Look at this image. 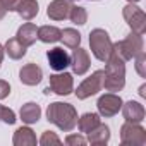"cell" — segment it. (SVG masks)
<instances>
[{
    "instance_id": "1",
    "label": "cell",
    "mask_w": 146,
    "mask_h": 146,
    "mask_svg": "<svg viewBox=\"0 0 146 146\" xmlns=\"http://www.w3.org/2000/svg\"><path fill=\"white\" fill-rule=\"evenodd\" d=\"M105 70H103V88L107 91H120L125 86V60H122L115 52L108 57L105 62Z\"/></svg>"
},
{
    "instance_id": "2",
    "label": "cell",
    "mask_w": 146,
    "mask_h": 146,
    "mask_svg": "<svg viewBox=\"0 0 146 146\" xmlns=\"http://www.w3.org/2000/svg\"><path fill=\"white\" fill-rule=\"evenodd\" d=\"M46 119L53 125H57L60 131L69 132L76 127L78 124V112L70 103H62V102H53L46 108Z\"/></svg>"
},
{
    "instance_id": "3",
    "label": "cell",
    "mask_w": 146,
    "mask_h": 146,
    "mask_svg": "<svg viewBox=\"0 0 146 146\" xmlns=\"http://www.w3.org/2000/svg\"><path fill=\"white\" fill-rule=\"evenodd\" d=\"M90 46H91L93 55L100 62H107L113 52V43H112L108 33L102 28H96L90 33Z\"/></svg>"
},
{
    "instance_id": "4",
    "label": "cell",
    "mask_w": 146,
    "mask_h": 146,
    "mask_svg": "<svg viewBox=\"0 0 146 146\" xmlns=\"http://www.w3.org/2000/svg\"><path fill=\"white\" fill-rule=\"evenodd\" d=\"M143 48H144L143 36L137 35V33H134V31H132L127 38H124V40L113 43V52H115L122 60H131V58H134L137 53L144 52Z\"/></svg>"
},
{
    "instance_id": "5",
    "label": "cell",
    "mask_w": 146,
    "mask_h": 146,
    "mask_svg": "<svg viewBox=\"0 0 146 146\" xmlns=\"http://www.w3.org/2000/svg\"><path fill=\"white\" fill-rule=\"evenodd\" d=\"M120 141L122 144L127 146H143L146 144V131L139 124H132L125 120V124H122L120 127Z\"/></svg>"
},
{
    "instance_id": "6",
    "label": "cell",
    "mask_w": 146,
    "mask_h": 146,
    "mask_svg": "<svg viewBox=\"0 0 146 146\" xmlns=\"http://www.w3.org/2000/svg\"><path fill=\"white\" fill-rule=\"evenodd\" d=\"M103 70H95L90 78H86L76 90V96L79 100H86L93 95H96L98 91H102L103 88Z\"/></svg>"
},
{
    "instance_id": "7",
    "label": "cell",
    "mask_w": 146,
    "mask_h": 146,
    "mask_svg": "<svg viewBox=\"0 0 146 146\" xmlns=\"http://www.w3.org/2000/svg\"><path fill=\"white\" fill-rule=\"evenodd\" d=\"M122 16H124L125 23L129 24V28L134 33L144 35V31H146V14L143 12V9H139L134 4H129L122 9Z\"/></svg>"
},
{
    "instance_id": "8",
    "label": "cell",
    "mask_w": 146,
    "mask_h": 146,
    "mask_svg": "<svg viewBox=\"0 0 146 146\" xmlns=\"http://www.w3.org/2000/svg\"><path fill=\"white\" fill-rule=\"evenodd\" d=\"M48 91H53L60 96H67L74 91V79L69 72H60V74H52L50 76V84Z\"/></svg>"
},
{
    "instance_id": "9",
    "label": "cell",
    "mask_w": 146,
    "mask_h": 146,
    "mask_svg": "<svg viewBox=\"0 0 146 146\" xmlns=\"http://www.w3.org/2000/svg\"><path fill=\"white\" fill-rule=\"evenodd\" d=\"M96 107H98V113L102 117L108 119V117H113L115 113H119V110L122 107V98L117 96L115 93H107V95L100 96Z\"/></svg>"
},
{
    "instance_id": "10",
    "label": "cell",
    "mask_w": 146,
    "mask_h": 146,
    "mask_svg": "<svg viewBox=\"0 0 146 146\" xmlns=\"http://www.w3.org/2000/svg\"><path fill=\"white\" fill-rule=\"evenodd\" d=\"M19 79H21V83L26 84V86H36V84H40L41 79H43V70H41V67L36 65V64H26V65H23L21 70H19Z\"/></svg>"
},
{
    "instance_id": "11",
    "label": "cell",
    "mask_w": 146,
    "mask_h": 146,
    "mask_svg": "<svg viewBox=\"0 0 146 146\" xmlns=\"http://www.w3.org/2000/svg\"><path fill=\"white\" fill-rule=\"evenodd\" d=\"M46 58H48L50 67H52L53 70H58V72H60V70H65V69L70 65V55H69L64 48H60V46H55V48L48 50Z\"/></svg>"
},
{
    "instance_id": "12",
    "label": "cell",
    "mask_w": 146,
    "mask_h": 146,
    "mask_svg": "<svg viewBox=\"0 0 146 146\" xmlns=\"http://www.w3.org/2000/svg\"><path fill=\"white\" fill-rule=\"evenodd\" d=\"M70 65H72L74 74H78V76L86 74L88 69H90V55H88V52L79 48V46L74 48V52L70 55Z\"/></svg>"
},
{
    "instance_id": "13",
    "label": "cell",
    "mask_w": 146,
    "mask_h": 146,
    "mask_svg": "<svg viewBox=\"0 0 146 146\" xmlns=\"http://www.w3.org/2000/svg\"><path fill=\"white\" fill-rule=\"evenodd\" d=\"M70 7H72L70 0H53V2L48 4L46 14L52 21H64L69 17Z\"/></svg>"
},
{
    "instance_id": "14",
    "label": "cell",
    "mask_w": 146,
    "mask_h": 146,
    "mask_svg": "<svg viewBox=\"0 0 146 146\" xmlns=\"http://www.w3.org/2000/svg\"><path fill=\"white\" fill-rule=\"evenodd\" d=\"M122 113H124V119L127 122H132V124H139L144 120V107L137 102H127V103H122Z\"/></svg>"
},
{
    "instance_id": "15",
    "label": "cell",
    "mask_w": 146,
    "mask_h": 146,
    "mask_svg": "<svg viewBox=\"0 0 146 146\" xmlns=\"http://www.w3.org/2000/svg\"><path fill=\"white\" fill-rule=\"evenodd\" d=\"M16 38H17L23 45L31 46V45L36 41V38H38V28H36L33 23H26V24H23V26L17 29Z\"/></svg>"
},
{
    "instance_id": "16",
    "label": "cell",
    "mask_w": 146,
    "mask_h": 146,
    "mask_svg": "<svg viewBox=\"0 0 146 146\" xmlns=\"http://www.w3.org/2000/svg\"><path fill=\"white\" fill-rule=\"evenodd\" d=\"M19 115H21V120H23L24 124H35V122H38L40 117H41V108H40V105L29 102V103H24V105L21 107Z\"/></svg>"
},
{
    "instance_id": "17",
    "label": "cell",
    "mask_w": 146,
    "mask_h": 146,
    "mask_svg": "<svg viewBox=\"0 0 146 146\" xmlns=\"http://www.w3.org/2000/svg\"><path fill=\"white\" fill-rule=\"evenodd\" d=\"M16 12L24 19V21H31L33 17L38 16L40 9H38V2L36 0H21L16 7Z\"/></svg>"
},
{
    "instance_id": "18",
    "label": "cell",
    "mask_w": 146,
    "mask_h": 146,
    "mask_svg": "<svg viewBox=\"0 0 146 146\" xmlns=\"http://www.w3.org/2000/svg\"><path fill=\"white\" fill-rule=\"evenodd\" d=\"M12 143L16 146H35L36 144V136H35L33 129H29V127H19L14 132Z\"/></svg>"
},
{
    "instance_id": "19",
    "label": "cell",
    "mask_w": 146,
    "mask_h": 146,
    "mask_svg": "<svg viewBox=\"0 0 146 146\" xmlns=\"http://www.w3.org/2000/svg\"><path fill=\"white\" fill-rule=\"evenodd\" d=\"M26 45H23L17 38H11V40H7V43H5V46H4V52L12 58V60H19V58H23L24 55H26Z\"/></svg>"
},
{
    "instance_id": "20",
    "label": "cell",
    "mask_w": 146,
    "mask_h": 146,
    "mask_svg": "<svg viewBox=\"0 0 146 146\" xmlns=\"http://www.w3.org/2000/svg\"><path fill=\"white\" fill-rule=\"evenodd\" d=\"M108 139H110V129L105 124H100L88 132V143L91 144H107Z\"/></svg>"
},
{
    "instance_id": "21",
    "label": "cell",
    "mask_w": 146,
    "mask_h": 146,
    "mask_svg": "<svg viewBox=\"0 0 146 146\" xmlns=\"http://www.w3.org/2000/svg\"><path fill=\"white\" fill-rule=\"evenodd\" d=\"M62 31L55 26H41L38 28V40H41L43 43H55L60 40Z\"/></svg>"
},
{
    "instance_id": "22",
    "label": "cell",
    "mask_w": 146,
    "mask_h": 146,
    "mask_svg": "<svg viewBox=\"0 0 146 146\" xmlns=\"http://www.w3.org/2000/svg\"><path fill=\"white\" fill-rule=\"evenodd\" d=\"M102 122H100V115L98 113H84L81 119H79V122L76 124L78 127H79V131L81 132H84V134H88L90 131H93L96 125H100Z\"/></svg>"
},
{
    "instance_id": "23",
    "label": "cell",
    "mask_w": 146,
    "mask_h": 146,
    "mask_svg": "<svg viewBox=\"0 0 146 146\" xmlns=\"http://www.w3.org/2000/svg\"><path fill=\"white\" fill-rule=\"evenodd\" d=\"M60 40H62V41H64V45H65V46H69V48H78V46H79V43H81V35H79L76 29L67 28V29H64V31H62Z\"/></svg>"
},
{
    "instance_id": "24",
    "label": "cell",
    "mask_w": 146,
    "mask_h": 146,
    "mask_svg": "<svg viewBox=\"0 0 146 146\" xmlns=\"http://www.w3.org/2000/svg\"><path fill=\"white\" fill-rule=\"evenodd\" d=\"M69 19H70V23H74V24H78V26H83V24H86V21H88V12H86L84 7L72 5V7H70V12H69Z\"/></svg>"
},
{
    "instance_id": "25",
    "label": "cell",
    "mask_w": 146,
    "mask_h": 146,
    "mask_svg": "<svg viewBox=\"0 0 146 146\" xmlns=\"http://www.w3.org/2000/svg\"><path fill=\"white\" fill-rule=\"evenodd\" d=\"M40 144H41V146L60 144V139H58V136H57L55 132H52V131H45V132H43V136L40 137Z\"/></svg>"
},
{
    "instance_id": "26",
    "label": "cell",
    "mask_w": 146,
    "mask_h": 146,
    "mask_svg": "<svg viewBox=\"0 0 146 146\" xmlns=\"http://www.w3.org/2000/svg\"><path fill=\"white\" fill-rule=\"evenodd\" d=\"M134 58H136V70H137V74L141 78H146V55H144V52L137 53Z\"/></svg>"
},
{
    "instance_id": "27",
    "label": "cell",
    "mask_w": 146,
    "mask_h": 146,
    "mask_svg": "<svg viewBox=\"0 0 146 146\" xmlns=\"http://www.w3.org/2000/svg\"><path fill=\"white\" fill-rule=\"evenodd\" d=\"M0 120L5 122V124H9V125H12V124L16 122V113H14L11 108L0 105Z\"/></svg>"
},
{
    "instance_id": "28",
    "label": "cell",
    "mask_w": 146,
    "mask_h": 146,
    "mask_svg": "<svg viewBox=\"0 0 146 146\" xmlns=\"http://www.w3.org/2000/svg\"><path fill=\"white\" fill-rule=\"evenodd\" d=\"M65 143L70 146H83V144H86V139L83 136H78V134H70L65 137Z\"/></svg>"
},
{
    "instance_id": "29",
    "label": "cell",
    "mask_w": 146,
    "mask_h": 146,
    "mask_svg": "<svg viewBox=\"0 0 146 146\" xmlns=\"http://www.w3.org/2000/svg\"><path fill=\"white\" fill-rule=\"evenodd\" d=\"M9 95H11V86H9V83L4 81V79H0V100L7 98Z\"/></svg>"
},
{
    "instance_id": "30",
    "label": "cell",
    "mask_w": 146,
    "mask_h": 146,
    "mask_svg": "<svg viewBox=\"0 0 146 146\" xmlns=\"http://www.w3.org/2000/svg\"><path fill=\"white\" fill-rule=\"evenodd\" d=\"M0 2L4 4V7L7 11H16V7H17V4L21 2V0H0Z\"/></svg>"
},
{
    "instance_id": "31",
    "label": "cell",
    "mask_w": 146,
    "mask_h": 146,
    "mask_svg": "<svg viewBox=\"0 0 146 146\" xmlns=\"http://www.w3.org/2000/svg\"><path fill=\"white\" fill-rule=\"evenodd\" d=\"M5 14H7V9L4 7V4H2V2H0V21L5 17Z\"/></svg>"
},
{
    "instance_id": "32",
    "label": "cell",
    "mask_w": 146,
    "mask_h": 146,
    "mask_svg": "<svg viewBox=\"0 0 146 146\" xmlns=\"http://www.w3.org/2000/svg\"><path fill=\"white\" fill-rule=\"evenodd\" d=\"M144 90H146V84H143V86H141V88H139V95H141V96H143V98H144V96H146V93H144Z\"/></svg>"
},
{
    "instance_id": "33",
    "label": "cell",
    "mask_w": 146,
    "mask_h": 146,
    "mask_svg": "<svg viewBox=\"0 0 146 146\" xmlns=\"http://www.w3.org/2000/svg\"><path fill=\"white\" fill-rule=\"evenodd\" d=\"M4 53H5V52H4V46L0 45V65H2V60H4Z\"/></svg>"
},
{
    "instance_id": "34",
    "label": "cell",
    "mask_w": 146,
    "mask_h": 146,
    "mask_svg": "<svg viewBox=\"0 0 146 146\" xmlns=\"http://www.w3.org/2000/svg\"><path fill=\"white\" fill-rule=\"evenodd\" d=\"M129 4H136V2H139V0H127Z\"/></svg>"
},
{
    "instance_id": "35",
    "label": "cell",
    "mask_w": 146,
    "mask_h": 146,
    "mask_svg": "<svg viewBox=\"0 0 146 146\" xmlns=\"http://www.w3.org/2000/svg\"><path fill=\"white\" fill-rule=\"evenodd\" d=\"M70 2H72V0H70Z\"/></svg>"
}]
</instances>
